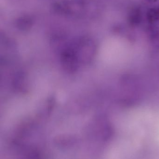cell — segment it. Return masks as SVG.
<instances>
[{"instance_id":"cell-1","label":"cell","mask_w":159,"mask_h":159,"mask_svg":"<svg viewBox=\"0 0 159 159\" xmlns=\"http://www.w3.org/2000/svg\"><path fill=\"white\" fill-rule=\"evenodd\" d=\"M85 0H63L53 3V11L61 15L77 16L83 14L87 7Z\"/></svg>"},{"instance_id":"cell-2","label":"cell","mask_w":159,"mask_h":159,"mask_svg":"<svg viewBox=\"0 0 159 159\" xmlns=\"http://www.w3.org/2000/svg\"><path fill=\"white\" fill-rule=\"evenodd\" d=\"M94 44L92 40L88 37H84L79 40L73 47L79 61H88L93 52Z\"/></svg>"},{"instance_id":"cell-3","label":"cell","mask_w":159,"mask_h":159,"mask_svg":"<svg viewBox=\"0 0 159 159\" xmlns=\"http://www.w3.org/2000/svg\"><path fill=\"white\" fill-rule=\"evenodd\" d=\"M61 62L64 68L69 71H74L78 69L80 61L73 47H67L62 51Z\"/></svg>"},{"instance_id":"cell-4","label":"cell","mask_w":159,"mask_h":159,"mask_svg":"<svg viewBox=\"0 0 159 159\" xmlns=\"http://www.w3.org/2000/svg\"><path fill=\"white\" fill-rule=\"evenodd\" d=\"M33 19L30 16L25 15L18 17L16 21V28L21 31H25L31 29L33 26Z\"/></svg>"},{"instance_id":"cell-5","label":"cell","mask_w":159,"mask_h":159,"mask_svg":"<svg viewBox=\"0 0 159 159\" xmlns=\"http://www.w3.org/2000/svg\"><path fill=\"white\" fill-rule=\"evenodd\" d=\"M141 15L140 10L138 8H134L130 11L129 16V20L133 25H137L140 22Z\"/></svg>"},{"instance_id":"cell-6","label":"cell","mask_w":159,"mask_h":159,"mask_svg":"<svg viewBox=\"0 0 159 159\" xmlns=\"http://www.w3.org/2000/svg\"><path fill=\"white\" fill-rule=\"evenodd\" d=\"M147 19L149 23H153L159 20V6L152 8L147 13Z\"/></svg>"},{"instance_id":"cell-7","label":"cell","mask_w":159,"mask_h":159,"mask_svg":"<svg viewBox=\"0 0 159 159\" xmlns=\"http://www.w3.org/2000/svg\"><path fill=\"white\" fill-rule=\"evenodd\" d=\"M146 1L148 2H154L157 1V0H146Z\"/></svg>"}]
</instances>
